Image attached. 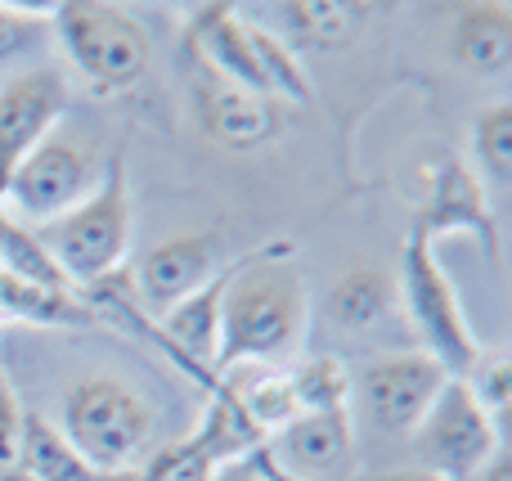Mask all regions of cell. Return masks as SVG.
Listing matches in <instances>:
<instances>
[{
	"label": "cell",
	"mask_w": 512,
	"mask_h": 481,
	"mask_svg": "<svg viewBox=\"0 0 512 481\" xmlns=\"http://www.w3.org/2000/svg\"><path fill=\"white\" fill-rule=\"evenodd\" d=\"M18 473L32 477V481H99L104 477V473H95L77 450H72V441L59 432V423H50L45 414H36V410L23 414Z\"/></svg>",
	"instance_id": "obj_19"
},
{
	"label": "cell",
	"mask_w": 512,
	"mask_h": 481,
	"mask_svg": "<svg viewBox=\"0 0 512 481\" xmlns=\"http://www.w3.org/2000/svg\"><path fill=\"white\" fill-rule=\"evenodd\" d=\"M189 437L216 459V468L248 464L256 450L270 446V437L252 423V414L234 401V392L225 387V378H221V387L207 396V410H203V419H198V428L189 432Z\"/></svg>",
	"instance_id": "obj_18"
},
{
	"label": "cell",
	"mask_w": 512,
	"mask_h": 481,
	"mask_svg": "<svg viewBox=\"0 0 512 481\" xmlns=\"http://www.w3.org/2000/svg\"><path fill=\"white\" fill-rule=\"evenodd\" d=\"M63 113H68V81L59 68H27L0 86V212L9 176L45 135H54Z\"/></svg>",
	"instance_id": "obj_11"
},
{
	"label": "cell",
	"mask_w": 512,
	"mask_h": 481,
	"mask_svg": "<svg viewBox=\"0 0 512 481\" xmlns=\"http://www.w3.org/2000/svg\"><path fill=\"white\" fill-rule=\"evenodd\" d=\"M140 468L149 481H216V473H221L216 459L207 455L194 437L176 441V446H167V450H153V459Z\"/></svg>",
	"instance_id": "obj_26"
},
{
	"label": "cell",
	"mask_w": 512,
	"mask_h": 481,
	"mask_svg": "<svg viewBox=\"0 0 512 481\" xmlns=\"http://www.w3.org/2000/svg\"><path fill=\"white\" fill-rule=\"evenodd\" d=\"M292 243H265L234 261L221 302V347L212 374L239 365H279L306 338V284L292 266Z\"/></svg>",
	"instance_id": "obj_1"
},
{
	"label": "cell",
	"mask_w": 512,
	"mask_h": 481,
	"mask_svg": "<svg viewBox=\"0 0 512 481\" xmlns=\"http://www.w3.org/2000/svg\"><path fill=\"white\" fill-rule=\"evenodd\" d=\"M99 481H149V477H144V468H126V473H104Z\"/></svg>",
	"instance_id": "obj_32"
},
{
	"label": "cell",
	"mask_w": 512,
	"mask_h": 481,
	"mask_svg": "<svg viewBox=\"0 0 512 481\" xmlns=\"http://www.w3.org/2000/svg\"><path fill=\"white\" fill-rule=\"evenodd\" d=\"M463 383L472 387V396H477V405L490 414V419L504 428V419H508V401H512V365H508V356H481L477 365L463 374Z\"/></svg>",
	"instance_id": "obj_28"
},
{
	"label": "cell",
	"mask_w": 512,
	"mask_h": 481,
	"mask_svg": "<svg viewBox=\"0 0 512 481\" xmlns=\"http://www.w3.org/2000/svg\"><path fill=\"white\" fill-rule=\"evenodd\" d=\"M131 225V176H126V162L113 158L95 194L81 207H72L68 216L36 230V239L45 243V252L59 261V270L81 293L99 279L122 275V261L131 252Z\"/></svg>",
	"instance_id": "obj_3"
},
{
	"label": "cell",
	"mask_w": 512,
	"mask_h": 481,
	"mask_svg": "<svg viewBox=\"0 0 512 481\" xmlns=\"http://www.w3.org/2000/svg\"><path fill=\"white\" fill-rule=\"evenodd\" d=\"M189 108H194L198 131H203L212 144L234 149V153L261 149V144H270L283 126L274 99L234 86L230 77L207 68L198 54H189Z\"/></svg>",
	"instance_id": "obj_9"
},
{
	"label": "cell",
	"mask_w": 512,
	"mask_h": 481,
	"mask_svg": "<svg viewBox=\"0 0 512 481\" xmlns=\"http://www.w3.org/2000/svg\"><path fill=\"white\" fill-rule=\"evenodd\" d=\"M450 54L472 77H499L512 68V9L499 0L463 5L450 23Z\"/></svg>",
	"instance_id": "obj_16"
},
{
	"label": "cell",
	"mask_w": 512,
	"mask_h": 481,
	"mask_svg": "<svg viewBox=\"0 0 512 481\" xmlns=\"http://www.w3.org/2000/svg\"><path fill=\"white\" fill-rule=\"evenodd\" d=\"M414 230L432 243L445 234H472L486 248V257L499 261V216L490 207V194L477 171L450 149L427 158V189L418 203Z\"/></svg>",
	"instance_id": "obj_8"
},
{
	"label": "cell",
	"mask_w": 512,
	"mask_h": 481,
	"mask_svg": "<svg viewBox=\"0 0 512 481\" xmlns=\"http://www.w3.org/2000/svg\"><path fill=\"white\" fill-rule=\"evenodd\" d=\"M104 171L86 140L72 135H45L9 176L5 185V212L14 221H59L72 207H81L99 189Z\"/></svg>",
	"instance_id": "obj_7"
},
{
	"label": "cell",
	"mask_w": 512,
	"mask_h": 481,
	"mask_svg": "<svg viewBox=\"0 0 512 481\" xmlns=\"http://www.w3.org/2000/svg\"><path fill=\"white\" fill-rule=\"evenodd\" d=\"M400 302H405L414 333L423 338V351L445 369L450 378H463L477 365L486 351H481L477 333H472L463 302L454 293L450 275H445L441 257H436V243L409 225L405 248H400Z\"/></svg>",
	"instance_id": "obj_5"
},
{
	"label": "cell",
	"mask_w": 512,
	"mask_h": 481,
	"mask_svg": "<svg viewBox=\"0 0 512 481\" xmlns=\"http://www.w3.org/2000/svg\"><path fill=\"white\" fill-rule=\"evenodd\" d=\"M472 153H477V171L490 185L504 189L512 180V104L508 99H490L472 113Z\"/></svg>",
	"instance_id": "obj_25"
},
{
	"label": "cell",
	"mask_w": 512,
	"mask_h": 481,
	"mask_svg": "<svg viewBox=\"0 0 512 481\" xmlns=\"http://www.w3.org/2000/svg\"><path fill=\"white\" fill-rule=\"evenodd\" d=\"M355 481H441L423 468H391V473H369V477H355Z\"/></svg>",
	"instance_id": "obj_31"
},
{
	"label": "cell",
	"mask_w": 512,
	"mask_h": 481,
	"mask_svg": "<svg viewBox=\"0 0 512 481\" xmlns=\"http://www.w3.org/2000/svg\"><path fill=\"white\" fill-rule=\"evenodd\" d=\"M189 54H198L207 68L230 77L234 86L252 90V95H265L261 68H256V54H252L248 18L239 14V5H221V0L198 5L194 14H189Z\"/></svg>",
	"instance_id": "obj_15"
},
{
	"label": "cell",
	"mask_w": 512,
	"mask_h": 481,
	"mask_svg": "<svg viewBox=\"0 0 512 481\" xmlns=\"http://www.w3.org/2000/svg\"><path fill=\"white\" fill-rule=\"evenodd\" d=\"M0 324L81 329V324H99V315L81 302V293H45L14 275H0Z\"/></svg>",
	"instance_id": "obj_21"
},
{
	"label": "cell",
	"mask_w": 512,
	"mask_h": 481,
	"mask_svg": "<svg viewBox=\"0 0 512 481\" xmlns=\"http://www.w3.org/2000/svg\"><path fill=\"white\" fill-rule=\"evenodd\" d=\"M23 401H18L9 374L0 369V477L18 473V450H23Z\"/></svg>",
	"instance_id": "obj_29"
},
{
	"label": "cell",
	"mask_w": 512,
	"mask_h": 481,
	"mask_svg": "<svg viewBox=\"0 0 512 481\" xmlns=\"http://www.w3.org/2000/svg\"><path fill=\"white\" fill-rule=\"evenodd\" d=\"M50 32L68 50L72 68L90 81L95 95L131 90L149 72L153 41L135 14L104 0H63L50 14Z\"/></svg>",
	"instance_id": "obj_4"
},
{
	"label": "cell",
	"mask_w": 512,
	"mask_h": 481,
	"mask_svg": "<svg viewBox=\"0 0 512 481\" xmlns=\"http://www.w3.org/2000/svg\"><path fill=\"white\" fill-rule=\"evenodd\" d=\"M274 23H265L292 54H333L360 41L369 27V5L360 0H279L270 9Z\"/></svg>",
	"instance_id": "obj_14"
},
{
	"label": "cell",
	"mask_w": 512,
	"mask_h": 481,
	"mask_svg": "<svg viewBox=\"0 0 512 481\" xmlns=\"http://www.w3.org/2000/svg\"><path fill=\"white\" fill-rule=\"evenodd\" d=\"M216 270H221V234L194 230V234H176V239L144 252V261L135 266L131 288L140 293V311L149 320H158L180 297L198 293Z\"/></svg>",
	"instance_id": "obj_12"
},
{
	"label": "cell",
	"mask_w": 512,
	"mask_h": 481,
	"mask_svg": "<svg viewBox=\"0 0 512 481\" xmlns=\"http://www.w3.org/2000/svg\"><path fill=\"white\" fill-rule=\"evenodd\" d=\"M225 387L234 392V401L252 414V423L274 437L279 428H288L297 419V396H292V378L279 365H239L230 374H221Z\"/></svg>",
	"instance_id": "obj_20"
},
{
	"label": "cell",
	"mask_w": 512,
	"mask_h": 481,
	"mask_svg": "<svg viewBox=\"0 0 512 481\" xmlns=\"http://www.w3.org/2000/svg\"><path fill=\"white\" fill-rule=\"evenodd\" d=\"M414 459L441 481H472L504 446V428L477 405L463 378H450L414 432Z\"/></svg>",
	"instance_id": "obj_6"
},
{
	"label": "cell",
	"mask_w": 512,
	"mask_h": 481,
	"mask_svg": "<svg viewBox=\"0 0 512 481\" xmlns=\"http://www.w3.org/2000/svg\"><path fill=\"white\" fill-rule=\"evenodd\" d=\"M0 275H14L32 288H45V293H77V284L63 275L59 261L36 239V230H27L9 212H0Z\"/></svg>",
	"instance_id": "obj_22"
},
{
	"label": "cell",
	"mask_w": 512,
	"mask_h": 481,
	"mask_svg": "<svg viewBox=\"0 0 512 481\" xmlns=\"http://www.w3.org/2000/svg\"><path fill=\"white\" fill-rule=\"evenodd\" d=\"M477 481H512V459H508V446H499L490 455V464L477 473Z\"/></svg>",
	"instance_id": "obj_30"
},
{
	"label": "cell",
	"mask_w": 512,
	"mask_h": 481,
	"mask_svg": "<svg viewBox=\"0 0 512 481\" xmlns=\"http://www.w3.org/2000/svg\"><path fill=\"white\" fill-rule=\"evenodd\" d=\"M445 383H450V374L427 351H391V356L364 365L360 396L373 428L387 432V437H409L423 423V414L432 410Z\"/></svg>",
	"instance_id": "obj_10"
},
{
	"label": "cell",
	"mask_w": 512,
	"mask_h": 481,
	"mask_svg": "<svg viewBox=\"0 0 512 481\" xmlns=\"http://www.w3.org/2000/svg\"><path fill=\"white\" fill-rule=\"evenodd\" d=\"M230 481H256L252 473H239V477H230Z\"/></svg>",
	"instance_id": "obj_33"
},
{
	"label": "cell",
	"mask_w": 512,
	"mask_h": 481,
	"mask_svg": "<svg viewBox=\"0 0 512 481\" xmlns=\"http://www.w3.org/2000/svg\"><path fill=\"white\" fill-rule=\"evenodd\" d=\"M396 306H400V284L382 261H355V266H346L342 279L333 284V293H328L333 320L351 333L382 324Z\"/></svg>",
	"instance_id": "obj_17"
},
{
	"label": "cell",
	"mask_w": 512,
	"mask_h": 481,
	"mask_svg": "<svg viewBox=\"0 0 512 481\" xmlns=\"http://www.w3.org/2000/svg\"><path fill=\"white\" fill-rule=\"evenodd\" d=\"M270 455L301 481H346L355 459V419L351 410L297 414L288 428L274 432Z\"/></svg>",
	"instance_id": "obj_13"
},
{
	"label": "cell",
	"mask_w": 512,
	"mask_h": 481,
	"mask_svg": "<svg viewBox=\"0 0 512 481\" xmlns=\"http://www.w3.org/2000/svg\"><path fill=\"white\" fill-rule=\"evenodd\" d=\"M59 432L95 473H126V468H140V459L153 450L158 414L131 383L90 374L77 378L63 396Z\"/></svg>",
	"instance_id": "obj_2"
},
{
	"label": "cell",
	"mask_w": 512,
	"mask_h": 481,
	"mask_svg": "<svg viewBox=\"0 0 512 481\" xmlns=\"http://www.w3.org/2000/svg\"><path fill=\"white\" fill-rule=\"evenodd\" d=\"M45 36H50V18L45 14H32V9H18V5H0V68L36 54L45 45Z\"/></svg>",
	"instance_id": "obj_27"
},
{
	"label": "cell",
	"mask_w": 512,
	"mask_h": 481,
	"mask_svg": "<svg viewBox=\"0 0 512 481\" xmlns=\"http://www.w3.org/2000/svg\"><path fill=\"white\" fill-rule=\"evenodd\" d=\"M292 396H297L301 414H319V410H351L355 396V374L342 365L337 356H315L306 365L292 369Z\"/></svg>",
	"instance_id": "obj_24"
},
{
	"label": "cell",
	"mask_w": 512,
	"mask_h": 481,
	"mask_svg": "<svg viewBox=\"0 0 512 481\" xmlns=\"http://www.w3.org/2000/svg\"><path fill=\"white\" fill-rule=\"evenodd\" d=\"M248 32H252V54H256V68H261V81H265V95H283L292 104H310L315 99V86L306 77V63L279 41L265 23L248 18Z\"/></svg>",
	"instance_id": "obj_23"
}]
</instances>
